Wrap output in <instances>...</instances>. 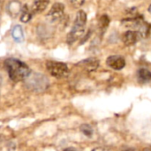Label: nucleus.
I'll return each mask as SVG.
<instances>
[{"instance_id": "1", "label": "nucleus", "mask_w": 151, "mask_h": 151, "mask_svg": "<svg viewBox=\"0 0 151 151\" xmlns=\"http://www.w3.org/2000/svg\"><path fill=\"white\" fill-rule=\"evenodd\" d=\"M4 65L10 79L15 82L25 81L31 74L30 68L24 62L17 58L6 59Z\"/></svg>"}, {"instance_id": "2", "label": "nucleus", "mask_w": 151, "mask_h": 151, "mask_svg": "<svg viewBox=\"0 0 151 151\" xmlns=\"http://www.w3.org/2000/svg\"><path fill=\"white\" fill-rule=\"evenodd\" d=\"M87 23V14L84 11L81 10L77 12L73 26L67 35L66 42L68 44H73L81 37H82L85 32V27Z\"/></svg>"}, {"instance_id": "3", "label": "nucleus", "mask_w": 151, "mask_h": 151, "mask_svg": "<svg viewBox=\"0 0 151 151\" xmlns=\"http://www.w3.org/2000/svg\"><path fill=\"white\" fill-rule=\"evenodd\" d=\"M27 87L34 91H43L49 87V80L47 77L41 73L30 74L26 80Z\"/></svg>"}, {"instance_id": "4", "label": "nucleus", "mask_w": 151, "mask_h": 151, "mask_svg": "<svg viewBox=\"0 0 151 151\" xmlns=\"http://www.w3.org/2000/svg\"><path fill=\"white\" fill-rule=\"evenodd\" d=\"M46 67L49 73H50V75L58 79L65 78L69 73L68 66L62 62L48 61L46 64Z\"/></svg>"}, {"instance_id": "5", "label": "nucleus", "mask_w": 151, "mask_h": 151, "mask_svg": "<svg viewBox=\"0 0 151 151\" xmlns=\"http://www.w3.org/2000/svg\"><path fill=\"white\" fill-rule=\"evenodd\" d=\"M65 12V5L61 3H56L52 5L47 14V18L50 22H56L62 19Z\"/></svg>"}, {"instance_id": "6", "label": "nucleus", "mask_w": 151, "mask_h": 151, "mask_svg": "<svg viewBox=\"0 0 151 151\" xmlns=\"http://www.w3.org/2000/svg\"><path fill=\"white\" fill-rule=\"evenodd\" d=\"M106 64L112 69L114 70H121L125 67L126 65V60L122 56L119 55H112L107 58L106 59Z\"/></svg>"}, {"instance_id": "7", "label": "nucleus", "mask_w": 151, "mask_h": 151, "mask_svg": "<svg viewBox=\"0 0 151 151\" xmlns=\"http://www.w3.org/2000/svg\"><path fill=\"white\" fill-rule=\"evenodd\" d=\"M139 38L140 36L135 30H128L125 32L122 35V41L127 46H132L135 44Z\"/></svg>"}, {"instance_id": "8", "label": "nucleus", "mask_w": 151, "mask_h": 151, "mask_svg": "<svg viewBox=\"0 0 151 151\" xmlns=\"http://www.w3.org/2000/svg\"><path fill=\"white\" fill-rule=\"evenodd\" d=\"M80 65L82 66L88 72H94L99 66V60L96 59V58H89L88 59L81 61L80 63Z\"/></svg>"}, {"instance_id": "9", "label": "nucleus", "mask_w": 151, "mask_h": 151, "mask_svg": "<svg viewBox=\"0 0 151 151\" xmlns=\"http://www.w3.org/2000/svg\"><path fill=\"white\" fill-rule=\"evenodd\" d=\"M50 0H35L32 4V12L34 13L42 12L49 5Z\"/></svg>"}, {"instance_id": "10", "label": "nucleus", "mask_w": 151, "mask_h": 151, "mask_svg": "<svg viewBox=\"0 0 151 151\" xmlns=\"http://www.w3.org/2000/svg\"><path fill=\"white\" fill-rule=\"evenodd\" d=\"M12 37L18 43L23 42V41H24V32H23L22 27L19 25H16V26H14L12 27Z\"/></svg>"}, {"instance_id": "11", "label": "nucleus", "mask_w": 151, "mask_h": 151, "mask_svg": "<svg viewBox=\"0 0 151 151\" xmlns=\"http://www.w3.org/2000/svg\"><path fill=\"white\" fill-rule=\"evenodd\" d=\"M8 12H9V13L12 15V16H13V17H15L17 14H19L20 12H21V4H20V3L19 2V1H16V0H13V1H12L9 4H8Z\"/></svg>"}, {"instance_id": "12", "label": "nucleus", "mask_w": 151, "mask_h": 151, "mask_svg": "<svg viewBox=\"0 0 151 151\" xmlns=\"http://www.w3.org/2000/svg\"><path fill=\"white\" fill-rule=\"evenodd\" d=\"M137 77L140 82L142 83H146L151 81V72L149 71L148 69H140L138 70L137 73Z\"/></svg>"}, {"instance_id": "13", "label": "nucleus", "mask_w": 151, "mask_h": 151, "mask_svg": "<svg viewBox=\"0 0 151 151\" xmlns=\"http://www.w3.org/2000/svg\"><path fill=\"white\" fill-rule=\"evenodd\" d=\"M32 13H33V12L30 11L27 5H24L21 8V12H20V20L23 23L28 22L32 19Z\"/></svg>"}, {"instance_id": "14", "label": "nucleus", "mask_w": 151, "mask_h": 151, "mask_svg": "<svg viewBox=\"0 0 151 151\" xmlns=\"http://www.w3.org/2000/svg\"><path fill=\"white\" fill-rule=\"evenodd\" d=\"M109 24H110V18L106 14H104L103 16L100 17V19H99V29L103 33L106 30Z\"/></svg>"}, {"instance_id": "15", "label": "nucleus", "mask_w": 151, "mask_h": 151, "mask_svg": "<svg viewBox=\"0 0 151 151\" xmlns=\"http://www.w3.org/2000/svg\"><path fill=\"white\" fill-rule=\"evenodd\" d=\"M81 131L86 136H88V137H90V136H92V134H93V129H92V127H91L89 125H88V124H83V125L81 127Z\"/></svg>"}, {"instance_id": "16", "label": "nucleus", "mask_w": 151, "mask_h": 151, "mask_svg": "<svg viewBox=\"0 0 151 151\" xmlns=\"http://www.w3.org/2000/svg\"><path fill=\"white\" fill-rule=\"evenodd\" d=\"M70 1L74 8H79L81 5H83V4L85 3V0H70Z\"/></svg>"}, {"instance_id": "17", "label": "nucleus", "mask_w": 151, "mask_h": 151, "mask_svg": "<svg viewBox=\"0 0 151 151\" xmlns=\"http://www.w3.org/2000/svg\"><path fill=\"white\" fill-rule=\"evenodd\" d=\"M64 151H79L77 150L76 149H74V148H67V149H65Z\"/></svg>"}, {"instance_id": "18", "label": "nucleus", "mask_w": 151, "mask_h": 151, "mask_svg": "<svg viewBox=\"0 0 151 151\" xmlns=\"http://www.w3.org/2000/svg\"><path fill=\"white\" fill-rule=\"evenodd\" d=\"M93 151H104V150L102 148H96L95 150H93Z\"/></svg>"}, {"instance_id": "19", "label": "nucleus", "mask_w": 151, "mask_h": 151, "mask_svg": "<svg viewBox=\"0 0 151 151\" xmlns=\"http://www.w3.org/2000/svg\"><path fill=\"white\" fill-rule=\"evenodd\" d=\"M148 10H149V12L151 14V4L150 5V7H149V9H148Z\"/></svg>"}, {"instance_id": "20", "label": "nucleus", "mask_w": 151, "mask_h": 151, "mask_svg": "<svg viewBox=\"0 0 151 151\" xmlns=\"http://www.w3.org/2000/svg\"><path fill=\"white\" fill-rule=\"evenodd\" d=\"M144 151H151V150L150 149H147V150H145Z\"/></svg>"}]
</instances>
